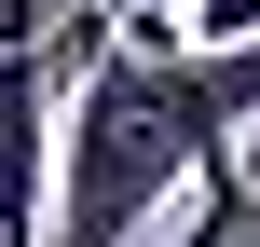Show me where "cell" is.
Instances as JSON below:
<instances>
[{"mask_svg":"<svg viewBox=\"0 0 260 247\" xmlns=\"http://www.w3.org/2000/svg\"><path fill=\"white\" fill-rule=\"evenodd\" d=\"M178 193H206V165L165 110V55L110 41L55 124V247H151V220Z\"/></svg>","mask_w":260,"mask_h":247,"instance_id":"6da1fadb","label":"cell"},{"mask_svg":"<svg viewBox=\"0 0 260 247\" xmlns=\"http://www.w3.org/2000/svg\"><path fill=\"white\" fill-rule=\"evenodd\" d=\"M178 41H192V55H233V41H260V0H192Z\"/></svg>","mask_w":260,"mask_h":247,"instance_id":"7a4b0ae2","label":"cell"},{"mask_svg":"<svg viewBox=\"0 0 260 247\" xmlns=\"http://www.w3.org/2000/svg\"><path fill=\"white\" fill-rule=\"evenodd\" d=\"M27 41H55V0H0V55H27Z\"/></svg>","mask_w":260,"mask_h":247,"instance_id":"3957f363","label":"cell"},{"mask_svg":"<svg viewBox=\"0 0 260 247\" xmlns=\"http://www.w3.org/2000/svg\"><path fill=\"white\" fill-rule=\"evenodd\" d=\"M247 179H260V124H247Z\"/></svg>","mask_w":260,"mask_h":247,"instance_id":"277c9868","label":"cell"}]
</instances>
